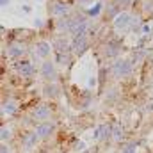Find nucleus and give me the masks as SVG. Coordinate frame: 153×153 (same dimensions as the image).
Masks as SVG:
<instances>
[{
	"label": "nucleus",
	"mask_w": 153,
	"mask_h": 153,
	"mask_svg": "<svg viewBox=\"0 0 153 153\" xmlns=\"http://www.w3.org/2000/svg\"><path fill=\"white\" fill-rule=\"evenodd\" d=\"M111 135V126H107V125H98L96 128H94V134H93V137L96 139V141H103V139H107Z\"/></svg>",
	"instance_id": "nucleus-11"
},
{
	"label": "nucleus",
	"mask_w": 153,
	"mask_h": 153,
	"mask_svg": "<svg viewBox=\"0 0 153 153\" xmlns=\"http://www.w3.org/2000/svg\"><path fill=\"white\" fill-rule=\"evenodd\" d=\"M34 132L39 135V139H48V137L55 132V126H53V123H50V121H43V123H39L38 126H36Z\"/></svg>",
	"instance_id": "nucleus-6"
},
{
	"label": "nucleus",
	"mask_w": 153,
	"mask_h": 153,
	"mask_svg": "<svg viewBox=\"0 0 153 153\" xmlns=\"http://www.w3.org/2000/svg\"><path fill=\"white\" fill-rule=\"evenodd\" d=\"M50 50H52V46H50V43H48V41H38V43H36V50H34V52H36V55H38V57H43V59H45V57H48V55H50Z\"/></svg>",
	"instance_id": "nucleus-10"
},
{
	"label": "nucleus",
	"mask_w": 153,
	"mask_h": 153,
	"mask_svg": "<svg viewBox=\"0 0 153 153\" xmlns=\"http://www.w3.org/2000/svg\"><path fill=\"white\" fill-rule=\"evenodd\" d=\"M121 153H135V144H134V143H128V144L121 150Z\"/></svg>",
	"instance_id": "nucleus-18"
},
{
	"label": "nucleus",
	"mask_w": 153,
	"mask_h": 153,
	"mask_svg": "<svg viewBox=\"0 0 153 153\" xmlns=\"http://www.w3.org/2000/svg\"><path fill=\"white\" fill-rule=\"evenodd\" d=\"M134 22L135 20H134V16L130 13H119L112 20V25H114L116 30H126V29H130L134 25Z\"/></svg>",
	"instance_id": "nucleus-2"
},
{
	"label": "nucleus",
	"mask_w": 153,
	"mask_h": 153,
	"mask_svg": "<svg viewBox=\"0 0 153 153\" xmlns=\"http://www.w3.org/2000/svg\"><path fill=\"white\" fill-rule=\"evenodd\" d=\"M41 75L45 76L46 80H53V78H55L57 71H55V66H53L52 61H45V62L41 64Z\"/></svg>",
	"instance_id": "nucleus-8"
},
{
	"label": "nucleus",
	"mask_w": 153,
	"mask_h": 153,
	"mask_svg": "<svg viewBox=\"0 0 153 153\" xmlns=\"http://www.w3.org/2000/svg\"><path fill=\"white\" fill-rule=\"evenodd\" d=\"M50 116H52V111H50V107L45 105V103H39V105H36V107L32 109V117H34L36 121H39V123L50 119Z\"/></svg>",
	"instance_id": "nucleus-5"
},
{
	"label": "nucleus",
	"mask_w": 153,
	"mask_h": 153,
	"mask_svg": "<svg viewBox=\"0 0 153 153\" xmlns=\"http://www.w3.org/2000/svg\"><path fill=\"white\" fill-rule=\"evenodd\" d=\"M87 46H89V41H87L85 36H73V41H71V50L75 52L76 55L84 53V52L87 50Z\"/></svg>",
	"instance_id": "nucleus-7"
},
{
	"label": "nucleus",
	"mask_w": 153,
	"mask_h": 153,
	"mask_svg": "<svg viewBox=\"0 0 153 153\" xmlns=\"http://www.w3.org/2000/svg\"><path fill=\"white\" fill-rule=\"evenodd\" d=\"M123 126L119 125V123H116V125H112L111 126V137L114 139V141H121L123 139Z\"/></svg>",
	"instance_id": "nucleus-15"
},
{
	"label": "nucleus",
	"mask_w": 153,
	"mask_h": 153,
	"mask_svg": "<svg viewBox=\"0 0 153 153\" xmlns=\"http://www.w3.org/2000/svg\"><path fill=\"white\" fill-rule=\"evenodd\" d=\"M45 94L50 96V98H55V96H59V87L55 84H46L45 85Z\"/></svg>",
	"instance_id": "nucleus-16"
},
{
	"label": "nucleus",
	"mask_w": 153,
	"mask_h": 153,
	"mask_svg": "<svg viewBox=\"0 0 153 153\" xmlns=\"http://www.w3.org/2000/svg\"><path fill=\"white\" fill-rule=\"evenodd\" d=\"M89 25H87V20L84 16H75V18H70V27H68V32L73 34V36H85Z\"/></svg>",
	"instance_id": "nucleus-1"
},
{
	"label": "nucleus",
	"mask_w": 153,
	"mask_h": 153,
	"mask_svg": "<svg viewBox=\"0 0 153 153\" xmlns=\"http://www.w3.org/2000/svg\"><path fill=\"white\" fill-rule=\"evenodd\" d=\"M16 109H18V105H16V102L14 100H5L4 103H2V116H11L16 112Z\"/></svg>",
	"instance_id": "nucleus-13"
},
{
	"label": "nucleus",
	"mask_w": 153,
	"mask_h": 153,
	"mask_svg": "<svg viewBox=\"0 0 153 153\" xmlns=\"http://www.w3.org/2000/svg\"><path fill=\"white\" fill-rule=\"evenodd\" d=\"M0 153H11V152H9V148H7L5 144H2V148H0Z\"/></svg>",
	"instance_id": "nucleus-20"
},
{
	"label": "nucleus",
	"mask_w": 153,
	"mask_h": 153,
	"mask_svg": "<svg viewBox=\"0 0 153 153\" xmlns=\"http://www.w3.org/2000/svg\"><path fill=\"white\" fill-rule=\"evenodd\" d=\"M53 46H55V50H57V53H62V52H68V43H66L64 39H57V41L53 43Z\"/></svg>",
	"instance_id": "nucleus-17"
},
{
	"label": "nucleus",
	"mask_w": 153,
	"mask_h": 153,
	"mask_svg": "<svg viewBox=\"0 0 153 153\" xmlns=\"http://www.w3.org/2000/svg\"><path fill=\"white\" fill-rule=\"evenodd\" d=\"M14 68H16V71H18L20 75L25 76V78H29V76H32L34 73H36V70H34L32 62H30V61H25V59L16 61V62H14Z\"/></svg>",
	"instance_id": "nucleus-4"
},
{
	"label": "nucleus",
	"mask_w": 153,
	"mask_h": 153,
	"mask_svg": "<svg viewBox=\"0 0 153 153\" xmlns=\"http://www.w3.org/2000/svg\"><path fill=\"white\" fill-rule=\"evenodd\" d=\"M0 137H2V141H7V139H11V130L9 128H2V134H0Z\"/></svg>",
	"instance_id": "nucleus-19"
},
{
	"label": "nucleus",
	"mask_w": 153,
	"mask_h": 153,
	"mask_svg": "<svg viewBox=\"0 0 153 153\" xmlns=\"http://www.w3.org/2000/svg\"><path fill=\"white\" fill-rule=\"evenodd\" d=\"M50 13L55 14V16H64L68 13V5L62 4V2H53L52 7H50Z\"/></svg>",
	"instance_id": "nucleus-14"
},
{
	"label": "nucleus",
	"mask_w": 153,
	"mask_h": 153,
	"mask_svg": "<svg viewBox=\"0 0 153 153\" xmlns=\"http://www.w3.org/2000/svg\"><path fill=\"white\" fill-rule=\"evenodd\" d=\"M38 141H39V135L36 132H27V134H23V137H22V144H23L27 150L34 148V146L38 144Z\"/></svg>",
	"instance_id": "nucleus-9"
},
{
	"label": "nucleus",
	"mask_w": 153,
	"mask_h": 153,
	"mask_svg": "<svg viewBox=\"0 0 153 153\" xmlns=\"http://www.w3.org/2000/svg\"><path fill=\"white\" fill-rule=\"evenodd\" d=\"M132 73V64L125 59H117L114 64H112V75L117 78H123V76H128Z\"/></svg>",
	"instance_id": "nucleus-3"
},
{
	"label": "nucleus",
	"mask_w": 153,
	"mask_h": 153,
	"mask_svg": "<svg viewBox=\"0 0 153 153\" xmlns=\"http://www.w3.org/2000/svg\"><path fill=\"white\" fill-rule=\"evenodd\" d=\"M9 57H13V59H16V61H20L22 59V55L25 53V46L23 45H20V43H14V45H11L9 46Z\"/></svg>",
	"instance_id": "nucleus-12"
}]
</instances>
